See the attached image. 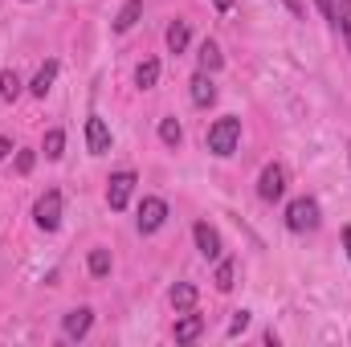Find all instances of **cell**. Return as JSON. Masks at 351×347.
<instances>
[{"instance_id":"obj_1","label":"cell","mask_w":351,"mask_h":347,"mask_svg":"<svg viewBox=\"0 0 351 347\" xmlns=\"http://www.w3.org/2000/svg\"><path fill=\"white\" fill-rule=\"evenodd\" d=\"M237 139H241V119L225 115V119H217V123L208 127V139H204V143H208V152H213V156H221V160H225V156H233V152H237Z\"/></svg>"},{"instance_id":"obj_2","label":"cell","mask_w":351,"mask_h":347,"mask_svg":"<svg viewBox=\"0 0 351 347\" xmlns=\"http://www.w3.org/2000/svg\"><path fill=\"white\" fill-rule=\"evenodd\" d=\"M319 221H323V208H319L315 196L290 200V208H286V229L290 233H311V229H319Z\"/></svg>"},{"instance_id":"obj_3","label":"cell","mask_w":351,"mask_h":347,"mask_svg":"<svg viewBox=\"0 0 351 347\" xmlns=\"http://www.w3.org/2000/svg\"><path fill=\"white\" fill-rule=\"evenodd\" d=\"M33 221H37V229H45V233H53V229L62 225V192H58V188H49V192L37 196Z\"/></svg>"},{"instance_id":"obj_4","label":"cell","mask_w":351,"mask_h":347,"mask_svg":"<svg viewBox=\"0 0 351 347\" xmlns=\"http://www.w3.org/2000/svg\"><path fill=\"white\" fill-rule=\"evenodd\" d=\"M164 221H168V200L143 196V204H139V233H143V237H147V233H160Z\"/></svg>"},{"instance_id":"obj_5","label":"cell","mask_w":351,"mask_h":347,"mask_svg":"<svg viewBox=\"0 0 351 347\" xmlns=\"http://www.w3.org/2000/svg\"><path fill=\"white\" fill-rule=\"evenodd\" d=\"M135 172H114L106 180V204L114 208V213H123L127 208V200H131V192H135Z\"/></svg>"},{"instance_id":"obj_6","label":"cell","mask_w":351,"mask_h":347,"mask_svg":"<svg viewBox=\"0 0 351 347\" xmlns=\"http://www.w3.org/2000/svg\"><path fill=\"white\" fill-rule=\"evenodd\" d=\"M282 192H286V168L282 164H265L262 176H258V196L265 204H274V200H282Z\"/></svg>"},{"instance_id":"obj_7","label":"cell","mask_w":351,"mask_h":347,"mask_svg":"<svg viewBox=\"0 0 351 347\" xmlns=\"http://www.w3.org/2000/svg\"><path fill=\"white\" fill-rule=\"evenodd\" d=\"M192 237H196V250H200L204 258L221 261V233H217L208 221H196V225H192Z\"/></svg>"},{"instance_id":"obj_8","label":"cell","mask_w":351,"mask_h":347,"mask_svg":"<svg viewBox=\"0 0 351 347\" xmlns=\"http://www.w3.org/2000/svg\"><path fill=\"white\" fill-rule=\"evenodd\" d=\"M86 147H90V156L110 152V127H106L98 115H90V119H86Z\"/></svg>"},{"instance_id":"obj_9","label":"cell","mask_w":351,"mask_h":347,"mask_svg":"<svg viewBox=\"0 0 351 347\" xmlns=\"http://www.w3.org/2000/svg\"><path fill=\"white\" fill-rule=\"evenodd\" d=\"M90 323H94V311L90 307H78V311H70L62 319V331H66V339H86Z\"/></svg>"},{"instance_id":"obj_10","label":"cell","mask_w":351,"mask_h":347,"mask_svg":"<svg viewBox=\"0 0 351 347\" xmlns=\"http://www.w3.org/2000/svg\"><path fill=\"white\" fill-rule=\"evenodd\" d=\"M200 331H204V319L184 311V319H176V327H172V339L176 344H192V339H200Z\"/></svg>"},{"instance_id":"obj_11","label":"cell","mask_w":351,"mask_h":347,"mask_svg":"<svg viewBox=\"0 0 351 347\" xmlns=\"http://www.w3.org/2000/svg\"><path fill=\"white\" fill-rule=\"evenodd\" d=\"M192 102H196V106H213V102H217V86H213V78H208L204 70L192 78Z\"/></svg>"},{"instance_id":"obj_12","label":"cell","mask_w":351,"mask_h":347,"mask_svg":"<svg viewBox=\"0 0 351 347\" xmlns=\"http://www.w3.org/2000/svg\"><path fill=\"white\" fill-rule=\"evenodd\" d=\"M196 62H200V70H204V74H217V70L225 66L221 45H217V41H204V45H200V53H196Z\"/></svg>"},{"instance_id":"obj_13","label":"cell","mask_w":351,"mask_h":347,"mask_svg":"<svg viewBox=\"0 0 351 347\" xmlns=\"http://www.w3.org/2000/svg\"><path fill=\"white\" fill-rule=\"evenodd\" d=\"M139 12H143V0H127L119 8V16H114V33H131L135 21H139Z\"/></svg>"},{"instance_id":"obj_14","label":"cell","mask_w":351,"mask_h":347,"mask_svg":"<svg viewBox=\"0 0 351 347\" xmlns=\"http://www.w3.org/2000/svg\"><path fill=\"white\" fill-rule=\"evenodd\" d=\"M168 298H172V307H176V311L184 315V311H192V307H196V286H192V282H176Z\"/></svg>"},{"instance_id":"obj_15","label":"cell","mask_w":351,"mask_h":347,"mask_svg":"<svg viewBox=\"0 0 351 347\" xmlns=\"http://www.w3.org/2000/svg\"><path fill=\"white\" fill-rule=\"evenodd\" d=\"M53 78H58V62H45V66H41V70H37V78H33V94H37V98H45V94H49V90H53Z\"/></svg>"},{"instance_id":"obj_16","label":"cell","mask_w":351,"mask_h":347,"mask_svg":"<svg viewBox=\"0 0 351 347\" xmlns=\"http://www.w3.org/2000/svg\"><path fill=\"white\" fill-rule=\"evenodd\" d=\"M156 82H160V62H156V58L139 62V70H135V86H139V90H152Z\"/></svg>"},{"instance_id":"obj_17","label":"cell","mask_w":351,"mask_h":347,"mask_svg":"<svg viewBox=\"0 0 351 347\" xmlns=\"http://www.w3.org/2000/svg\"><path fill=\"white\" fill-rule=\"evenodd\" d=\"M188 37H192V33H188V21H172V25H168V49H172V53H184V49H188Z\"/></svg>"},{"instance_id":"obj_18","label":"cell","mask_w":351,"mask_h":347,"mask_svg":"<svg viewBox=\"0 0 351 347\" xmlns=\"http://www.w3.org/2000/svg\"><path fill=\"white\" fill-rule=\"evenodd\" d=\"M41 152H45V160H62V152H66V135H62L58 127H53V131H45Z\"/></svg>"},{"instance_id":"obj_19","label":"cell","mask_w":351,"mask_h":347,"mask_svg":"<svg viewBox=\"0 0 351 347\" xmlns=\"http://www.w3.org/2000/svg\"><path fill=\"white\" fill-rule=\"evenodd\" d=\"M160 139H164L168 147H180V143H184V131H180L176 119H160Z\"/></svg>"},{"instance_id":"obj_20","label":"cell","mask_w":351,"mask_h":347,"mask_svg":"<svg viewBox=\"0 0 351 347\" xmlns=\"http://www.w3.org/2000/svg\"><path fill=\"white\" fill-rule=\"evenodd\" d=\"M90 274L94 278H106L110 274V250H90Z\"/></svg>"},{"instance_id":"obj_21","label":"cell","mask_w":351,"mask_h":347,"mask_svg":"<svg viewBox=\"0 0 351 347\" xmlns=\"http://www.w3.org/2000/svg\"><path fill=\"white\" fill-rule=\"evenodd\" d=\"M16 94H21V74H16V70H4V74H0V98L12 102Z\"/></svg>"},{"instance_id":"obj_22","label":"cell","mask_w":351,"mask_h":347,"mask_svg":"<svg viewBox=\"0 0 351 347\" xmlns=\"http://www.w3.org/2000/svg\"><path fill=\"white\" fill-rule=\"evenodd\" d=\"M233 274H237L233 261H221L217 265V290H233Z\"/></svg>"},{"instance_id":"obj_23","label":"cell","mask_w":351,"mask_h":347,"mask_svg":"<svg viewBox=\"0 0 351 347\" xmlns=\"http://www.w3.org/2000/svg\"><path fill=\"white\" fill-rule=\"evenodd\" d=\"M335 4H339V29H343L348 49H351V0H335Z\"/></svg>"},{"instance_id":"obj_24","label":"cell","mask_w":351,"mask_h":347,"mask_svg":"<svg viewBox=\"0 0 351 347\" xmlns=\"http://www.w3.org/2000/svg\"><path fill=\"white\" fill-rule=\"evenodd\" d=\"M315 4H319V12L327 16V25H335V29H339V4H335V0H315Z\"/></svg>"},{"instance_id":"obj_25","label":"cell","mask_w":351,"mask_h":347,"mask_svg":"<svg viewBox=\"0 0 351 347\" xmlns=\"http://www.w3.org/2000/svg\"><path fill=\"white\" fill-rule=\"evenodd\" d=\"M245 327H250V311H237V315H233V323H229V335H241Z\"/></svg>"},{"instance_id":"obj_26","label":"cell","mask_w":351,"mask_h":347,"mask_svg":"<svg viewBox=\"0 0 351 347\" xmlns=\"http://www.w3.org/2000/svg\"><path fill=\"white\" fill-rule=\"evenodd\" d=\"M33 160H37L33 152H21V156H16V172H21V176H29V172H33Z\"/></svg>"},{"instance_id":"obj_27","label":"cell","mask_w":351,"mask_h":347,"mask_svg":"<svg viewBox=\"0 0 351 347\" xmlns=\"http://www.w3.org/2000/svg\"><path fill=\"white\" fill-rule=\"evenodd\" d=\"M286 8H290L294 16H302V12H306V4H302V0H286Z\"/></svg>"},{"instance_id":"obj_28","label":"cell","mask_w":351,"mask_h":347,"mask_svg":"<svg viewBox=\"0 0 351 347\" xmlns=\"http://www.w3.org/2000/svg\"><path fill=\"white\" fill-rule=\"evenodd\" d=\"M8 152H12V143H8V139L0 135V160H8Z\"/></svg>"},{"instance_id":"obj_29","label":"cell","mask_w":351,"mask_h":347,"mask_svg":"<svg viewBox=\"0 0 351 347\" xmlns=\"http://www.w3.org/2000/svg\"><path fill=\"white\" fill-rule=\"evenodd\" d=\"M213 4H217V12H229L233 8V0H213Z\"/></svg>"},{"instance_id":"obj_30","label":"cell","mask_w":351,"mask_h":347,"mask_svg":"<svg viewBox=\"0 0 351 347\" xmlns=\"http://www.w3.org/2000/svg\"><path fill=\"white\" fill-rule=\"evenodd\" d=\"M343 246H348V258H351V225L343 229Z\"/></svg>"},{"instance_id":"obj_31","label":"cell","mask_w":351,"mask_h":347,"mask_svg":"<svg viewBox=\"0 0 351 347\" xmlns=\"http://www.w3.org/2000/svg\"><path fill=\"white\" fill-rule=\"evenodd\" d=\"M348 156H351V143H348Z\"/></svg>"}]
</instances>
